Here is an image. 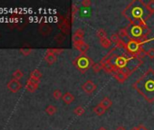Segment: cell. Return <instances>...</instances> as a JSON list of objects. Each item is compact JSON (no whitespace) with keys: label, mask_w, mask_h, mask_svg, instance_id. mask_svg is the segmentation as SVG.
I'll list each match as a JSON object with an SVG mask.
<instances>
[{"label":"cell","mask_w":154,"mask_h":130,"mask_svg":"<svg viewBox=\"0 0 154 130\" xmlns=\"http://www.w3.org/2000/svg\"><path fill=\"white\" fill-rule=\"evenodd\" d=\"M41 77H42V73L39 70H34L30 74V79L36 81H40Z\"/></svg>","instance_id":"obj_12"},{"label":"cell","mask_w":154,"mask_h":130,"mask_svg":"<svg viewBox=\"0 0 154 130\" xmlns=\"http://www.w3.org/2000/svg\"><path fill=\"white\" fill-rule=\"evenodd\" d=\"M62 99H63V101L64 104L70 105V104H72V103L74 101L75 98H74V96H73L71 92H65V93L63 95Z\"/></svg>","instance_id":"obj_7"},{"label":"cell","mask_w":154,"mask_h":130,"mask_svg":"<svg viewBox=\"0 0 154 130\" xmlns=\"http://www.w3.org/2000/svg\"><path fill=\"white\" fill-rule=\"evenodd\" d=\"M98 130H108L107 128H105V127H103V126H102V127H100Z\"/></svg>","instance_id":"obj_33"},{"label":"cell","mask_w":154,"mask_h":130,"mask_svg":"<svg viewBox=\"0 0 154 130\" xmlns=\"http://www.w3.org/2000/svg\"><path fill=\"white\" fill-rule=\"evenodd\" d=\"M91 5H92V2L90 0H84V1H82V6L84 7H90Z\"/></svg>","instance_id":"obj_28"},{"label":"cell","mask_w":154,"mask_h":130,"mask_svg":"<svg viewBox=\"0 0 154 130\" xmlns=\"http://www.w3.org/2000/svg\"><path fill=\"white\" fill-rule=\"evenodd\" d=\"M54 40H55L56 42L61 43V42H63V37H62V35H61V34H59V35H56V37L54 38Z\"/></svg>","instance_id":"obj_31"},{"label":"cell","mask_w":154,"mask_h":130,"mask_svg":"<svg viewBox=\"0 0 154 130\" xmlns=\"http://www.w3.org/2000/svg\"><path fill=\"white\" fill-rule=\"evenodd\" d=\"M115 130H126V127L125 126H117L116 127V129Z\"/></svg>","instance_id":"obj_32"},{"label":"cell","mask_w":154,"mask_h":130,"mask_svg":"<svg viewBox=\"0 0 154 130\" xmlns=\"http://www.w3.org/2000/svg\"><path fill=\"white\" fill-rule=\"evenodd\" d=\"M63 94L62 93V91H61L60 90H55L53 92V97H54L56 100L62 99V98H63Z\"/></svg>","instance_id":"obj_22"},{"label":"cell","mask_w":154,"mask_h":130,"mask_svg":"<svg viewBox=\"0 0 154 130\" xmlns=\"http://www.w3.org/2000/svg\"><path fill=\"white\" fill-rule=\"evenodd\" d=\"M146 55H147L149 59H154V48H149V49L146 52Z\"/></svg>","instance_id":"obj_26"},{"label":"cell","mask_w":154,"mask_h":130,"mask_svg":"<svg viewBox=\"0 0 154 130\" xmlns=\"http://www.w3.org/2000/svg\"><path fill=\"white\" fill-rule=\"evenodd\" d=\"M47 52H51V53H53L54 55H56L58 53H61L63 52V49H48Z\"/></svg>","instance_id":"obj_27"},{"label":"cell","mask_w":154,"mask_h":130,"mask_svg":"<svg viewBox=\"0 0 154 130\" xmlns=\"http://www.w3.org/2000/svg\"><path fill=\"white\" fill-rule=\"evenodd\" d=\"M13 76H14V78L16 79V80H20V79H22L23 78V76H24V73H23V72L22 71H20V70H17L15 72H14V74H13Z\"/></svg>","instance_id":"obj_23"},{"label":"cell","mask_w":154,"mask_h":130,"mask_svg":"<svg viewBox=\"0 0 154 130\" xmlns=\"http://www.w3.org/2000/svg\"><path fill=\"white\" fill-rule=\"evenodd\" d=\"M82 89H83V90H84L85 93H87V94H92L93 92H94V91L96 90L97 85H96L93 81L88 80V81H86L83 84Z\"/></svg>","instance_id":"obj_2"},{"label":"cell","mask_w":154,"mask_h":130,"mask_svg":"<svg viewBox=\"0 0 154 130\" xmlns=\"http://www.w3.org/2000/svg\"><path fill=\"white\" fill-rule=\"evenodd\" d=\"M45 60L48 64H54L55 62V61H56V55L46 52V55L45 57Z\"/></svg>","instance_id":"obj_10"},{"label":"cell","mask_w":154,"mask_h":130,"mask_svg":"<svg viewBox=\"0 0 154 130\" xmlns=\"http://www.w3.org/2000/svg\"><path fill=\"white\" fill-rule=\"evenodd\" d=\"M93 71H94V72H95V73H98V72H100V71L103 69V65L101 64V63H94V64H93Z\"/></svg>","instance_id":"obj_21"},{"label":"cell","mask_w":154,"mask_h":130,"mask_svg":"<svg viewBox=\"0 0 154 130\" xmlns=\"http://www.w3.org/2000/svg\"><path fill=\"white\" fill-rule=\"evenodd\" d=\"M99 105H101L104 109H109L112 106V100L110 99V98H108V97H105V98H103L102 100H101V102L99 103Z\"/></svg>","instance_id":"obj_8"},{"label":"cell","mask_w":154,"mask_h":130,"mask_svg":"<svg viewBox=\"0 0 154 130\" xmlns=\"http://www.w3.org/2000/svg\"><path fill=\"white\" fill-rule=\"evenodd\" d=\"M8 90H9L11 92L16 93V92L19 91V90L22 88V84L20 83L19 81L14 79V80H11V81L8 83Z\"/></svg>","instance_id":"obj_3"},{"label":"cell","mask_w":154,"mask_h":130,"mask_svg":"<svg viewBox=\"0 0 154 130\" xmlns=\"http://www.w3.org/2000/svg\"><path fill=\"white\" fill-rule=\"evenodd\" d=\"M39 32L43 35H47V34H49L52 32V29H51V27L47 24H43L39 27Z\"/></svg>","instance_id":"obj_9"},{"label":"cell","mask_w":154,"mask_h":130,"mask_svg":"<svg viewBox=\"0 0 154 130\" xmlns=\"http://www.w3.org/2000/svg\"><path fill=\"white\" fill-rule=\"evenodd\" d=\"M100 43H101V45H102L103 48H105V49H108V48L112 45L111 40H109L107 37H106V38L100 39Z\"/></svg>","instance_id":"obj_18"},{"label":"cell","mask_w":154,"mask_h":130,"mask_svg":"<svg viewBox=\"0 0 154 130\" xmlns=\"http://www.w3.org/2000/svg\"><path fill=\"white\" fill-rule=\"evenodd\" d=\"M20 51H21V52H22V53H24L25 55H28V54L31 52V51H32V50H31L30 48H29V49H26V48H21V50H20Z\"/></svg>","instance_id":"obj_30"},{"label":"cell","mask_w":154,"mask_h":130,"mask_svg":"<svg viewBox=\"0 0 154 130\" xmlns=\"http://www.w3.org/2000/svg\"><path fill=\"white\" fill-rule=\"evenodd\" d=\"M119 35H120L121 37L128 36V34H127V30H126L125 28H122V29H121V30H120V32H119Z\"/></svg>","instance_id":"obj_29"},{"label":"cell","mask_w":154,"mask_h":130,"mask_svg":"<svg viewBox=\"0 0 154 130\" xmlns=\"http://www.w3.org/2000/svg\"><path fill=\"white\" fill-rule=\"evenodd\" d=\"M116 64L118 65L119 67H123L124 65H125V60H124V58L121 57L118 60H116Z\"/></svg>","instance_id":"obj_25"},{"label":"cell","mask_w":154,"mask_h":130,"mask_svg":"<svg viewBox=\"0 0 154 130\" xmlns=\"http://www.w3.org/2000/svg\"><path fill=\"white\" fill-rule=\"evenodd\" d=\"M78 59V65H80L81 68H87L89 66V59L87 57H80Z\"/></svg>","instance_id":"obj_13"},{"label":"cell","mask_w":154,"mask_h":130,"mask_svg":"<svg viewBox=\"0 0 154 130\" xmlns=\"http://www.w3.org/2000/svg\"><path fill=\"white\" fill-rule=\"evenodd\" d=\"M111 42L112 43H114L116 45L118 46H124V43L120 39V36L116 34H113L112 36H111Z\"/></svg>","instance_id":"obj_11"},{"label":"cell","mask_w":154,"mask_h":130,"mask_svg":"<svg viewBox=\"0 0 154 130\" xmlns=\"http://www.w3.org/2000/svg\"><path fill=\"white\" fill-rule=\"evenodd\" d=\"M45 112L49 115V116H54L56 112H57V108L54 105H49L46 107L45 108Z\"/></svg>","instance_id":"obj_16"},{"label":"cell","mask_w":154,"mask_h":130,"mask_svg":"<svg viewBox=\"0 0 154 130\" xmlns=\"http://www.w3.org/2000/svg\"><path fill=\"white\" fill-rule=\"evenodd\" d=\"M96 35L98 36L99 39H103V38L107 37V33L104 29H99L96 33Z\"/></svg>","instance_id":"obj_20"},{"label":"cell","mask_w":154,"mask_h":130,"mask_svg":"<svg viewBox=\"0 0 154 130\" xmlns=\"http://www.w3.org/2000/svg\"><path fill=\"white\" fill-rule=\"evenodd\" d=\"M146 8L150 14L154 13V0H150L149 2L146 4Z\"/></svg>","instance_id":"obj_19"},{"label":"cell","mask_w":154,"mask_h":130,"mask_svg":"<svg viewBox=\"0 0 154 130\" xmlns=\"http://www.w3.org/2000/svg\"><path fill=\"white\" fill-rule=\"evenodd\" d=\"M127 77H128V75L125 73V72H117V74L115 75V78H116V80L119 81V82H123V81H126V79H127Z\"/></svg>","instance_id":"obj_14"},{"label":"cell","mask_w":154,"mask_h":130,"mask_svg":"<svg viewBox=\"0 0 154 130\" xmlns=\"http://www.w3.org/2000/svg\"><path fill=\"white\" fill-rule=\"evenodd\" d=\"M85 113V110L83 107L81 106H77L74 109H73V114L77 117H81Z\"/></svg>","instance_id":"obj_17"},{"label":"cell","mask_w":154,"mask_h":130,"mask_svg":"<svg viewBox=\"0 0 154 130\" xmlns=\"http://www.w3.org/2000/svg\"><path fill=\"white\" fill-rule=\"evenodd\" d=\"M85 38V31L81 28H79L78 30H76L75 33L72 35V42L76 43V42H79V41H83Z\"/></svg>","instance_id":"obj_6"},{"label":"cell","mask_w":154,"mask_h":130,"mask_svg":"<svg viewBox=\"0 0 154 130\" xmlns=\"http://www.w3.org/2000/svg\"><path fill=\"white\" fill-rule=\"evenodd\" d=\"M38 85H39V81H34L32 79H29L26 82V88L28 91L30 92H35L37 88H38Z\"/></svg>","instance_id":"obj_5"},{"label":"cell","mask_w":154,"mask_h":130,"mask_svg":"<svg viewBox=\"0 0 154 130\" xmlns=\"http://www.w3.org/2000/svg\"><path fill=\"white\" fill-rule=\"evenodd\" d=\"M94 112L97 115V116H103L105 112H106V109H104L101 105H97V106H95L94 108Z\"/></svg>","instance_id":"obj_15"},{"label":"cell","mask_w":154,"mask_h":130,"mask_svg":"<svg viewBox=\"0 0 154 130\" xmlns=\"http://www.w3.org/2000/svg\"><path fill=\"white\" fill-rule=\"evenodd\" d=\"M131 130H140V127H133Z\"/></svg>","instance_id":"obj_34"},{"label":"cell","mask_w":154,"mask_h":130,"mask_svg":"<svg viewBox=\"0 0 154 130\" xmlns=\"http://www.w3.org/2000/svg\"><path fill=\"white\" fill-rule=\"evenodd\" d=\"M73 45L82 54L86 53L88 52V50H89V45L84 40L83 41H79V42H76V43H73Z\"/></svg>","instance_id":"obj_4"},{"label":"cell","mask_w":154,"mask_h":130,"mask_svg":"<svg viewBox=\"0 0 154 130\" xmlns=\"http://www.w3.org/2000/svg\"><path fill=\"white\" fill-rule=\"evenodd\" d=\"M103 69L105 72H112L114 70V68H113L112 65V64H109V63L103 64Z\"/></svg>","instance_id":"obj_24"},{"label":"cell","mask_w":154,"mask_h":130,"mask_svg":"<svg viewBox=\"0 0 154 130\" xmlns=\"http://www.w3.org/2000/svg\"><path fill=\"white\" fill-rule=\"evenodd\" d=\"M138 91L141 93L149 101V95L153 96L154 99V71L149 70L135 84Z\"/></svg>","instance_id":"obj_1"}]
</instances>
